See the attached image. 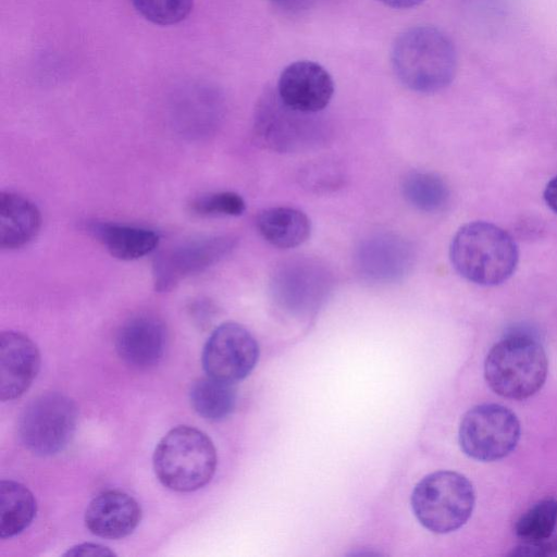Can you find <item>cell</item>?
<instances>
[{
    "label": "cell",
    "mask_w": 557,
    "mask_h": 557,
    "mask_svg": "<svg viewBox=\"0 0 557 557\" xmlns=\"http://www.w3.org/2000/svg\"><path fill=\"white\" fill-rule=\"evenodd\" d=\"M391 62L398 81L408 89L432 94L454 79L457 55L449 37L430 25L410 27L395 39Z\"/></svg>",
    "instance_id": "obj_1"
},
{
    "label": "cell",
    "mask_w": 557,
    "mask_h": 557,
    "mask_svg": "<svg viewBox=\"0 0 557 557\" xmlns=\"http://www.w3.org/2000/svg\"><path fill=\"white\" fill-rule=\"evenodd\" d=\"M449 258L454 269L467 281L496 286L515 273L519 251L508 232L491 222L473 221L454 235Z\"/></svg>",
    "instance_id": "obj_2"
},
{
    "label": "cell",
    "mask_w": 557,
    "mask_h": 557,
    "mask_svg": "<svg viewBox=\"0 0 557 557\" xmlns=\"http://www.w3.org/2000/svg\"><path fill=\"white\" fill-rule=\"evenodd\" d=\"M548 360L541 343L524 333H513L498 341L484 361L485 381L497 395L527 399L544 385Z\"/></svg>",
    "instance_id": "obj_3"
},
{
    "label": "cell",
    "mask_w": 557,
    "mask_h": 557,
    "mask_svg": "<svg viewBox=\"0 0 557 557\" xmlns=\"http://www.w3.org/2000/svg\"><path fill=\"white\" fill-rule=\"evenodd\" d=\"M216 468V450L202 431L180 425L158 443L153 469L159 481L176 492H191L205 486Z\"/></svg>",
    "instance_id": "obj_4"
},
{
    "label": "cell",
    "mask_w": 557,
    "mask_h": 557,
    "mask_svg": "<svg viewBox=\"0 0 557 557\" xmlns=\"http://www.w3.org/2000/svg\"><path fill=\"white\" fill-rule=\"evenodd\" d=\"M475 494L461 473L441 470L425 475L414 486L411 508L429 531L445 534L461 528L471 517Z\"/></svg>",
    "instance_id": "obj_5"
},
{
    "label": "cell",
    "mask_w": 557,
    "mask_h": 557,
    "mask_svg": "<svg viewBox=\"0 0 557 557\" xmlns=\"http://www.w3.org/2000/svg\"><path fill=\"white\" fill-rule=\"evenodd\" d=\"M77 418V407L71 398L54 392L41 394L30 400L20 416V441L33 454L54 455L71 442Z\"/></svg>",
    "instance_id": "obj_6"
},
{
    "label": "cell",
    "mask_w": 557,
    "mask_h": 557,
    "mask_svg": "<svg viewBox=\"0 0 557 557\" xmlns=\"http://www.w3.org/2000/svg\"><path fill=\"white\" fill-rule=\"evenodd\" d=\"M520 434V422L511 410L498 404H482L462 417L458 437L467 456L488 462L508 456Z\"/></svg>",
    "instance_id": "obj_7"
},
{
    "label": "cell",
    "mask_w": 557,
    "mask_h": 557,
    "mask_svg": "<svg viewBox=\"0 0 557 557\" xmlns=\"http://www.w3.org/2000/svg\"><path fill=\"white\" fill-rule=\"evenodd\" d=\"M259 358L256 338L243 325L225 322L207 339L201 363L207 375L236 383L253 370Z\"/></svg>",
    "instance_id": "obj_8"
},
{
    "label": "cell",
    "mask_w": 557,
    "mask_h": 557,
    "mask_svg": "<svg viewBox=\"0 0 557 557\" xmlns=\"http://www.w3.org/2000/svg\"><path fill=\"white\" fill-rule=\"evenodd\" d=\"M235 244L233 236L215 235L191 239L160 252L153 262L156 290H171L182 280L212 267L225 258Z\"/></svg>",
    "instance_id": "obj_9"
},
{
    "label": "cell",
    "mask_w": 557,
    "mask_h": 557,
    "mask_svg": "<svg viewBox=\"0 0 557 557\" xmlns=\"http://www.w3.org/2000/svg\"><path fill=\"white\" fill-rule=\"evenodd\" d=\"M335 85L331 74L319 63L300 60L287 65L277 82V97L287 108L312 114L327 107Z\"/></svg>",
    "instance_id": "obj_10"
},
{
    "label": "cell",
    "mask_w": 557,
    "mask_h": 557,
    "mask_svg": "<svg viewBox=\"0 0 557 557\" xmlns=\"http://www.w3.org/2000/svg\"><path fill=\"white\" fill-rule=\"evenodd\" d=\"M411 246L394 234H377L364 239L357 249L359 273L374 283L400 280L412 265Z\"/></svg>",
    "instance_id": "obj_11"
},
{
    "label": "cell",
    "mask_w": 557,
    "mask_h": 557,
    "mask_svg": "<svg viewBox=\"0 0 557 557\" xmlns=\"http://www.w3.org/2000/svg\"><path fill=\"white\" fill-rule=\"evenodd\" d=\"M40 367V355L26 335L5 331L0 335V399L13 400L30 386Z\"/></svg>",
    "instance_id": "obj_12"
},
{
    "label": "cell",
    "mask_w": 557,
    "mask_h": 557,
    "mask_svg": "<svg viewBox=\"0 0 557 557\" xmlns=\"http://www.w3.org/2000/svg\"><path fill=\"white\" fill-rule=\"evenodd\" d=\"M165 342L166 331L162 321L154 315L138 314L122 324L115 348L127 364L148 368L162 358Z\"/></svg>",
    "instance_id": "obj_13"
},
{
    "label": "cell",
    "mask_w": 557,
    "mask_h": 557,
    "mask_svg": "<svg viewBox=\"0 0 557 557\" xmlns=\"http://www.w3.org/2000/svg\"><path fill=\"white\" fill-rule=\"evenodd\" d=\"M140 518V506L131 495L110 490L100 493L89 503L85 524L97 536L116 540L131 534Z\"/></svg>",
    "instance_id": "obj_14"
},
{
    "label": "cell",
    "mask_w": 557,
    "mask_h": 557,
    "mask_svg": "<svg viewBox=\"0 0 557 557\" xmlns=\"http://www.w3.org/2000/svg\"><path fill=\"white\" fill-rule=\"evenodd\" d=\"M329 286L326 272L315 263L297 261L285 264L275 275L273 287L278 301L290 310L311 309Z\"/></svg>",
    "instance_id": "obj_15"
},
{
    "label": "cell",
    "mask_w": 557,
    "mask_h": 557,
    "mask_svg": "<svg viewBox=\"0 0 557 557\" xmlns=\"http://www.w3.org/2000/svg\"><path fill=\"white\" fill-rule=\"evenodd\" d=\"M41 216L28 198L13 191L0 194V246L17 249L28 244L38 233Z\"/></svg>",
    "instance_id": "obj_16"
},
{
    "label": "cell",
    "mask_w": 557,
    "mask_h": 557,
    "mask_svg": "<svg viewBox=\"0 0 557 557\" xmlns=\"http://www.w3.org/2000/svg\"><path fill=\"white\" fill-rule=\"evenodd\" d=\"M296 112L276 99L275 103L270 98H264L256 113L255 132L257 138L264 146L276 150H289L302 140L300 121L296 120Z\"/></svg>",
    "instance_id": "obj_17"
},
{
    "label": "cell",
    "mask_w": 557,
    "mask_h": 557,
    "mask_svg": "<svg viewBox=\"0 0 557 557\" xmlns=\"http://www.w3.org/2000/svg\"><path fill=\"white\" fill-rule=\"evenodd\" d=\"M257 228L272 246L281 249L302 245L311 233V222L305 212L290 207H274L261 211Z\"/></svg>",
    "instance_id": "obj_18"
},
{
    "label": "cell",
    "mask_w": 557,
    "mask_h": 557,
    "mask_svg": "<svg viewBox=\"0 0 557 557\" xmlns=\"http://www.w3.org/2000/svg\"><path fill=\"white\" fill-rule=\"evenodd\" d=\"M90 231L113 257L126 261L151 253L160 240L154 231L133 225L96 223Z\"/></svg>",
    "instance_id": "obj_19"
},
{
    "label": "cell",
    "mask_w": 557,
    "mask_h": 557,
    "mask_svg": "<svg viewBox=\"0 0 557 557\" xmlns=\"http://www.w3.org/2000/svg\"><path fill=\"white\" fill-rule=\"evenodd\" d=\"M36 515L33 493L23 484L2 480L0 482V537L8 539L23 532Z\"/></svg>",
    "instance_id": "obj_20"
},
{
    "label": "cell",
    "mask_w": 557,
    "mask_h": 557,
    "mask_svg": "<svg viewBox=\"0 0 557 557\" xmlns=\"http://www.w3.org/2000/svg\"><path fill=\"white\" fill-rule=\"evenodd\" d=\"M189 398L199 416L209 421H220L227 418L234 410L236 392L234 383L208 375L193 384Z\"/></svg>",
    "instance_id": "obj_21"
},
{
    "label": "cell",
    "mask_w": 557,
    "mask_h": 557,
    "mask_svg": "<svg viewBox=\"0 0 557 557\" xmlns=\"http://www.w3.org/2000/svg\"><path fill=\"white\" fill-rule=\"evenodd\" d=\"M406 200L420 211H442L449 201L447 184L438 175L414 171L406 175L401 185Z\"/></svg>",
    "instance_id": "obj_22"
},
{
    "label": "cell",
    "mask_w": 557,
    "mask_h": 557,
    "mask_svg": "<svg viewBox=\"0 0 557 557\" xmlns=\"http://www.w3.org/2000/svg\"><path fill=\"white\" fill-rule=\"evenodd\" d=\"M557 524V499L546 498L528 509L517 521L515 532L523 543L550 539Z\"/></svg>",
    "instance_id": "obj_23"
},
{
    "label": "cell",
    "mask_w": 557,
    "mask_h": 557,
    "mask_svg": "<svg viewBox=\"0 0 557 557\" xmlns=\"http://www.w3.org/2000/svg\"><path fill=\"white\" fill-rule=\"evenodd\" d=\"M137 12L158 25H173L185 20L193 9V0H131Z\"/></svg>",
    "instance_id": "obj_24"
},
{
    "label": "cell",
    "mask_w": 557,
    "mask_h": 557,
    "mask_svg": "<svg viewBox=\"0 0 557 557\" xmlns=\"http://www.w3.org/2000/svg\"><path fill=\"white\" fill-rule=\"evenodd\" d=\"M245 209V200L234 191L211 193L191 202V210L206 216H238Z\"/></svg>",
    "instance_id": "obj_25"
},
{
    "label": "cell",
    "mask_w": 557,
    "mask_h": 557,
    "mask_svg": "<svg viewBox=\"0 0 557 557\" xmlns=\"http://www.w3.org/2000/svg\"><path fill=\"white\" fill-rule=\"evenodd\" d=\"M512 555H557V542L548 539L536 543H523L522 546L512 552Z\"/></svg>",
    "instance_id": "obj_26"
},
{
    "label": "cell",
    "mask_w": 557,
    "mask_h": 557,
    "mask_svg": "<svg viewBox=\"0 0 557 557\" xmlns=\"http://www.w3.org/2000/svg\"><path fill=\"white\" fill-rule=\"evenodd\" d=\"M114 553L111 552L108 547L94 544V543H84L69 549L64 556H113Z\"/></svg>",
    "instance_id": "obj_27"
},
{
    "label": "cell",
    "mask_w": 557,
    "mask_h": 557,
    "mask_svg": "<svg viewBox=\"0 0 557 557\" xmlns=\"http://www.w3.org/2000/svg\"><path fill=\"white\" fill-rule=\"evenodd\" d=\"M543 197L546 205L557 214V176L553 177L545 186Z\"/></svg>",
    "instance_id": "obj_28"
},
{
    "label": "cell",
    "mask_w": 557,
    "mask_h": 557,
    "mask_svg": "<svg viewBox=\"0 0 557 557\" xmlns=\"http://www.w3.org/2000/svg\"><path fill=\"white\" fill-rule=\"evenodd\" d=\"M383 4L394 9H410L421 4L424 0H379Z\"/></svg>",
    "instance_id": "obj_29"
},
{
    "label": "cell",
    "mask_w": 557,
    "mask_h": 557,
    "mask_svg": "<svg viewBox=\"0 0 557 557\" xmlns=\"http://www.w3.org/2000/svg\"><path fill=\"white\" fill-rule=\"evenodd\" d=\"M272 1L280 5H287L292 2V0H272Z\"/></svg>",
    "instance_id": "obj_30"
}]
</instances>
